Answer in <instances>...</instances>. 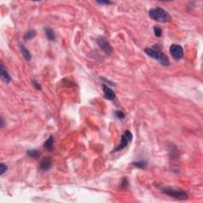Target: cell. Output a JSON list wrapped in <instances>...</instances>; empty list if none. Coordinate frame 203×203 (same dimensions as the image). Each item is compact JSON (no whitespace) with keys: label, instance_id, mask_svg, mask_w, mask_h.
<instances>
[{"label":"cell","instance_id":"16","mask_svg":"<svg viewBox=\"0 0 203 203\" xmlns=\"http://www.w3.org/2000/svg\"><path fill=\"white\" fill-rule=\"evenodd\" d=\"M154 33H155V36L156 37H160L163 34V30L159 26H155L154 27Z\"/></svg>","mask_w":203,"mask_h":203},{"label":"cell","instance_id":"15","mask_svg":"<svg viewBox=\"0 0 203 203\" xmlns=\"http://www.w3.org/2000/svg\"><path fill=\"white\" fill-rule=\"evenodd\" d=\"M133 166L137 167V168L145 169V167H147V162L145 160L135 161V162H133Z\"/></svg>","mask_w":203,"mask_h":203},{"label":"cell","instance_id":"14","mask_svg":"<svg viewBox=\"0 0 203 203\" xmlns=\"http://www.w3.org/2000/svg\"><path fill=\"white\" fill-rule=\"evenodd\" d=\"M27 155L31 158L37 159V158H39L40 156V152L36 149H30V150L27 151Z\"/></svg>","mask_w":203,"mask_h":203},{"label":"cell","instance_id":"9","mask_svg":"<svg viewBox=\"0 0 203 203\" xmlns=\"http://www.w3.org/2000/svg\"><path fill=\"white\" fill-rule=\"evenodd\" d=\"M0 75H1V79L6 83H9L11 81V78H10V75H9L8 72H7V70H6L4 65L2 63H1V66H0Z\"/></svg>","mask_w":203,"mask_h":203},{"label":"cell","instance_id":"18","mask_svg":"<svg viewBox=\"0 0 203 203\" xmlns=\"http://www.w3.org/2000/svg\"><path fill=\"white\" fill-rule=\"evenodd\" d=\"M7 171V166L3 163H0V175H2Z\"/></svg>","mask_w":203,"mask_h":203},{"label":"cell","instance_id":"5","mask_svg":"<svg viewBox=\"0 0 203 203\" xmlns=\"http://www.w3.org/2000/svg\"><path fill=\"white\" fill-rule=\"evenodd\" d=\"M170 53L172 57L176 61H179L183 57V48L179 44H172L170 47Z\"/></svg>","mask_w":203,"mask_h":203},{"label":"cell","instance_id":"19","mask_svg":"<svg viewBox=\"0 0 203 203\" xmlns=\"http://www.w3.org/2000/svg\"><path fill=\"white\" fill-rule=\"evenodd\" d=\"M121 186V188H123V189H126V188H128V187H129V180H128L127 178L125 177L122 179Z\"/></svg>","mask_w":203,"mask_h":203},{"label":"cell","instance_id":"7","mask_svg":"<svg viewBox=\"0 0 203 203\" xmlns=\"http://www.w3.org/2000/svg\"><path fill=\"white\" fill-rule=\"evenodd\" d=\"M103 93H104V97L106 99H108V100H114V99H115L116 95H115L114 91H113L110 86L103 83Z\"/></svg>","mask_w":203,"mask_h":203},{"label":"cell","instance_id":"1","mask_svg":"<svg viewBox=\"0 0 203 203\" xmlns=\"http://www.w3.org/2000/svg\"><path fill=\"white\" fill-rule=\"evenodd\" d=\"M145 52L148 56L155 59L157 61H159L160 63V65H162L163 66H169L170 65V61H169L167 56L163 52L157 49L156 46H154L153 48H146Z\"/></svg>","mask_w":203,"mask_h":203},{"label":"cell","instance_id":"22","mask_svg":"<svg viewBox=\"0 0 203 203\" xmlns=\"http://www.w3.org/2000/svg\"><path fill=\"white\" fill-rule=\"evenodd\" d=\"M0 122H1V128H3V127L5 126V121L2 117H1V121H0Z\"/></svg>","mask_w":203,"mask_h":203},{"label":"cell","instance_id":"11","mask_svg":"<svg viewBox=\"0 0 203 203\" xmlns=\"http://www.w3.org/2000/svg\"><path fill=\"white\" fill-rule=\"evenodd\" d=\"M44 33H45L46 37L48 40H51V41H55V40H56L55 33L52 28H50V27H45V28H44Z\"/></svg>","mask_w":203,"mask_h":203},{"label":"cell","instance_id":"17","mask_svg":"<svg viewBox=\"0 0 203 203\" xmlns=\"http://www.w3.org/2000/svg\"><path fill=\"white\" fill-rule=\"evenodd\" d=\"M115 116L119 119V120H122L125 117V113L122 112L121 110H117L115 112Z\"/></svg>","mask_w":203,"mask_h":203},{"label":"cell","instance_id":"13","mask_svg":"<svg viewBox=\"0 0 203 203\" xmlns=\"http://www.w3.org/2000/svg\"><path fill=\"white\" fill-rule=\"evenodd\" d=\"M36 34L37 33L34 30H29L26 33V34L24 35V40H32L33 38H34Z\"/></svg>","mask_w":203,"mask_h":203},{"label":"cell","instance_id":"20","mask_svg":"<svg viewBox=\"0 0 203 203\" xmlns=\"http://www.w3.org/2000/svg\"><path fill=\"white\" fill-rule=\"evenodd\" d=\"M31 82H32L33 85V86H34L37 90H39V91H40V90H41V88H42V87H41V85H40L38 82H37L35 79H32V81H31Z\"/></svg>","mask_w":203,"mask_h":203},{"label":"cell","instance_id":"4","mask_svg":"<svg viewBox=\"0 0 203 203\" xmlns=\"http://www.w3.org/2000/svg\"><path fill=\"white\" fill-rule=\"evenodd\" d=\"M132 140H133V134H132V133H131L129 130H126L125 133H124V134L121 136V143L119 144V145L116 149H114V151H113L112 152L121 151V150H123L124 149H125V148L128 146V145H129V143H130L131 141H132Z\"/></svg>","mask_w":203,"mask_h":203},{"label":"cell","instance_id":"2","mask_svg":"<svg viewBox=\"0 0 203 203\" xmlns=\"http://www.w3.org/2000/svg\"><path fill=\"white\" fill-rule=\"evenodd\" d=\"M149 17L152 19V20L156 21V22H167L171 20V16L170 14L163 10V8L160 7H155L149 10Z\"/></svg>","mask_w":203,"mask_h":203},{"label":"cell","instance_id":"10","mask_svg":"<svg viewBox=\"0 0 203 203\" xmlns=\"http://www.w3.org/2000/svg\"><path fill=\"white\" fill-rule=\"evenodd\" d=\"M19 44V48H20L21 52H22V56H23L25 60L27 61H30L32 57H31V54L30 52V51L24 46V44H22V42H19V44Z\"/></svg>","mask_w":203,"mask_h":203},{"label":"cell","instance_id":"12","mask_svg":"<svg viewBox=\"0 0 203 203\" xmlns=\"http://www.w3.org/2000/svg\"><path fill=\"white\" fill-rule=\"evenodd\" d=\"M53 145H54V137L52 136H50L44 142V147L48 151H52L53 150Z\"/></svg>","mask_w":203,"mask_h":203},{"label":"cell","instance_id":"6","mask_svg":"<svg viewBox=\"0 0 203 203\" xmlns=\"http://www.w3.org/2000/svg\"><path fill=\"white\" fill-rule=\"evenodd\" d=\"M97 42H98L99 46L103 49L105 53H107V55L112 54L113 48L107 40H105L104 38H99L97 40Z\"/></svg>","mask_w":203,"mask_h":203},{"label":"cell","instance_id":"21","mask_svg":"<svg viewBox=\"0 0 203 203\" xmlns=\"http://www.w3.org/2000/svg\"><path fill=\"white\" fill-rule=\"evenodd\" d=\"M97 3H99L100 5H111L113 4V2L110 1H97Z\"/></svg>","mask_w":203,"mask_h":203},{"label":"cell","instance_id":"3","mask_svg":"<svg viewBox=\"0 0 203 203\" xmlns=\"http://www.w3.org/2000/svg\"><path fill=\"white\" fill-rule=\"evenodd\" d=\"M161 191L163 194L167 196L172 197L178 200H187L188 198V195L185 191L179 188H174V187H163Z\"/></svg>","mask_w":203,"mask_h":203},{"label":"cell","instance_id":"8","mask_svg":"<svg viewBox=\"0 0 203 203\" xmlns=\"http://www.w3.org/2000/svg\"><path fill=\"white\" fill-rule=\"evenodd\" d=\"M52 164V160L51 157H44L40 162V168L42 171H48L51 168Z\"/></svg>","mask_w":203,"mask_h":203}]
</instances>
